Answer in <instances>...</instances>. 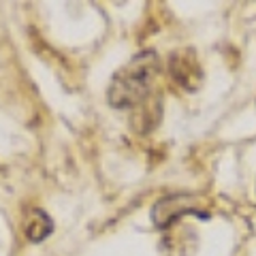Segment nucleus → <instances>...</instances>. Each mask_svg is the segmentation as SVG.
<instances>
[{
	"mask_svg": "<svg viewBox=\"0 0 256 256\" xmlns=\"http://www.w3.org/2000/svg\"><path fill=\"white\" fill-rule=\"evenodd\" d=\"M160 60L154 52H141L128 60L109 84V102L116 109H132L148 102L152 96Z\"/></svg>",
	"mask_w": 256,
	"mask_h": 256,
	"instance_id": "nucleus-1",
	"label": "nucleus"
},
{
	"mask_svg": "<svg viewBox=\"0 0 256 256\" xmlns=\"http://www.w3.org/2000/svg\"><path fill=\"white\" fill-rule=\"evenodd\" d=\"M54 230V222L52 218L41 210H32L26 220H24V235L30 242H43V239Z\"/></svg>",
	"mask_w": 256,
	"mask_h": 256,
	"instance_id": "nucleus-4",
	"label": "nucleus"
},
{
	"mask_svg": "<svg viewBox=\"0 0 256 256\" xmlns=\"http://www.w3.org/2000/svg\"><path fill=\"white\" fill-rule=\"evenodd\" d=\"M169 70H171V77L175 79V84H180L188 92H194L203 84L201 64H198L196 54L192 50L175 52L169 60Z\"/></svg>",
	"mask_w": 256,
	"mask_h": 256,
	"instance_id": "nucleus-2",
	"label": "nucleus"
},
{
	"mask_svg": "<svg viewBox=\"0 0 256 256\" xmlns=\"http://www.w3.org/2000/svg\"><path fill=\"white\" fill-rule=\"evenodd\" d=\"M186 214H196V207H194V203L188 201V196H166V198H160L154 205L152 218H154L156 226L164 228Z\"/></svg>",
	"mask_w": 256,
	"mask_h": 256,
	"instance_id": "nucleus-3",
	"label": "nucleus"
}]
</instances>
